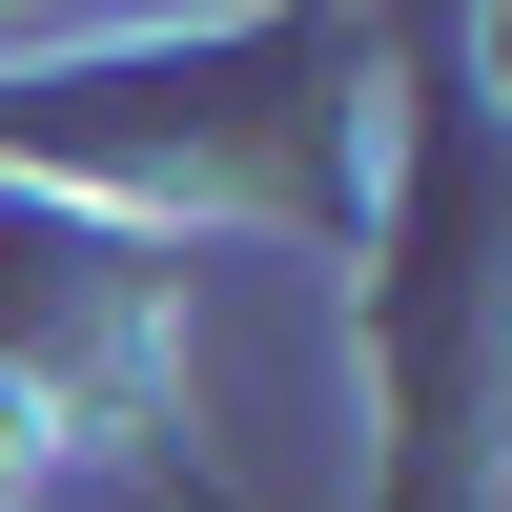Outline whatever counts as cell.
I'll return each mask as SVG.
<instances>
[{"label": "cell", "mask_w": 512, "mask_h": 512, "mask_svg": "<svg viewBox=\"0 0 512 512\" xmlns=\"http://www.w3.org/2000/svg\"><path fill=\"white\" fill-rule=\"evenodd\" d=\"M369 369H390V512H472L492 472V62L410 41V123L369 185Z\"/></svg>", "instance_id": "cell-1"}, {"label": "cell", "mask_w": 512, "mask_h": 512, "mask_svg": "<svg viewBox=\"0 0 512 512\" xmlns=\"http://www.w3.org/2000/svg\"><path fill=\"white\" fill-rule=\"evenodd\" d=\"M82 21H164V0H0V41H82Z\"/></svg>", "instance_id": "cell-2"}]
</instances>
